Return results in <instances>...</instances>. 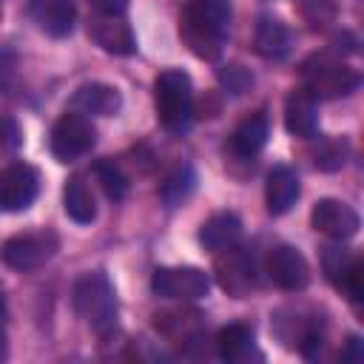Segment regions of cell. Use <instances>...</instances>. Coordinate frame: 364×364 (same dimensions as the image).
<instances>
[{"label": "cell", "mask_w": 364, "mask_h": 364, "mask_svg": "<svg viewBox=\"0 0 364 364\" xmlns=\"http://www.w3.org/2000/svg\"><path fill=\"white\" fill-rule=\"evenodd\" d=\"M14 71H17V60H14V54L0 51V91H6V88L11 85Z\"/></svg>", "instance_id": "cell-30"}, {"label": "cell", "mask_w": 364, "mask_h": 364, "mask_svg": "<svg viewBox=\"0 0 364 364\" xmlns=\"http://www.w3.org/2000/svg\"><path fill=\"white\" fill-rule=\"evenodd\" d=\"M97 142V128L91 122V117L80 114V111H65L54 128H51V154L57 162H77L80 156H85Z\"/></svg>", "instance_id": "cell-5"}, {"label": "cell", "mask_w": 364, "mask_h": 364, "mask_svg": "<svg viewBox=\"0 0 364 364\" xmlns=\"http://www.w3.org/2000/svg\"><path fill=\"white\" fill-rule=\"evenodd\" d=\"M71 304L74 313L97 333L108 336L117 327V293L111 279L102 270L82 273L71 287Z\"/></svg>", "instance_id": "cell-2"}, {"label": "cell", "mask_w": 364, "mask_h": 364, "mask_svg": "<svg viewBox=\"0 0 364 364\" xmlns=\"http://www.w3.org/2000/svg\"><path fill=\"white\" fill-rule=\"evenodd\" d=\"M321 264L327 279L333 282L336 290H341L350 301H361L364 296V264L358 256H353L344 247H324Z\"/></svg>", "instance_id": "cell-9"}, {"label": "cell", "mask_w": 364, "mask_h": 364, "mask_svg": "<svg viewBox=\"0 0 364 364\" xmlns=\"http://www.w3.org/2000/svg\"><path fill=\"white\" fill-rule=\"evenodd\" d=\"M299 14L307 23V28L324 31L336 23L338 6H336V0H299Z\"/></svg>", "instance_id": "cell-25"}, {"label": "cell", "mask_w": 364, "mask_h": 364, "mask_svg": "<svg viewBox=\"0 0 364 364\" xmlns=\"http://www.w3.org/2000/svg\"><path fill=\"white\" fill-rule=\"evenodd\" d=\"M216 353L230 361V364H242V361H250L253 358H262L256 353V344H253V333L245 327V324H228L216 333Z\"/></svg>", "instance_id": "cell-19"}, {"label": "cell", "mask_w": 364, "mask_h": 364, "mask_svg": "<svg viewBox=\"0 0 364 364\" xmlns=\"http://www.w3.org/2000/svg\"><path fill=\"white\" fill-rule=\"evenodd\" d=\"M151 290L162 299H173V301H196L202 296H208L210 290V279L205 270L199 267H156L151 276Z\"/></svg>", "instance_id": "cell-7"}, {"label": "cell", "mask_w": 364, "mask_h": 364, "mask_svg": "<svg viewBox=\"0 0 364 364\" xmlns=\"http://www.w3.org/2000/svg\"><path fill=\"white\" fill-rule=\"evenodd\" d=\"M94 176H97V182L102 185V191H105L108 199H122V196L128 193V179H125V173L119 171L117 162H111V159L97 162V165H94Z\"/></svg>", "instance_id": "cell-26"}, {"label": "cell", "mask_w": 364, "mask_h": 364, "mask_svg": "<svg viewBox=\"0 0 364 364\" xmlns=\"http://www.w3.org/2000/svg\"><path fill=\"white\" fill-rule=\"evenodd\" d=\"M28 14L48 37H65L74 31L77 6L74 0H28Z\"/></svg>", "instance_id": "cell-14"}, {"label": "cell", "mask_w": 364, "mask_h": 364, "mask_svg": "<svg viewBox=\"0 0 364 364\" xmlns=\"http://www.w3.org/2000/svg\"><path fill=\"white\" fill-rule=\"evenodd\" d=\"M40 193V173L28 162H11L0 168V210L17 213L26 210Z\"/></svg>", "instance_id": "cell-8"}, {"label": "cell", "mask_w": 364, "mask_h": 364, "mask_svg": "<svg viewBox=\"0 0 364 364\" xmlns=\"http://www.w3.org/2000/svg\"><path fill=\"white\" fill-rule=\"evenodd\" d=\"M264 270H267L270 282H273L276 287L287 290V293H299V290H304V287L310 284V264H307V259H304L296 247H290V245L273 247V250L267 253V259H264Z\"/></svg>", "instance_id": "cell-10"}, {"label": "cell", "mask_w": 364, "mask_h": 364, "mask_svg": "<svg viewBox=\"0 0 364 364\" xmlns=\"http://www.w3.org/2000/svg\"><path fill=\"white\" fill-rule=\"evenodd\" d=\"M267 134H270L267 117H264L262 111H256V114L245 117V119L233 128V134H230V148H233L239 156H256V154L264 148Z\"/></svg>", "instance_id": "cell-21"}, {"label": "cell", "mask_w": 364, "mask_h": 364, "mask_svg": "<svg viewBox=\"0 0 364 364\" xmlns=\"http://www.w3.org/2000/svg\"><path fill=\"white\" fill-rule=\"evenodd\" d=\"M301 80H304V91L313 97V100H336V97H347L358 88L361 77L347 68L344 63L338 60H330V57H310L304 65H301Z\"/></svg>", "instance_id": "cell-4"}, {"label": "cell", "mask_w": 364, "mask_h": 364, "mask_svg": "<svg viewBox=\"0 0 364 364\" xmlns=\"http://www.w3.org/2000/svg\"><path fill=\"white\" fill-rule=\"evenodd\" d=\"M23 142V134H20V125L11 119V117H0V156H9L20 148Z\"/></svg>", "instance_id": "cell-27"}, {"label": "cell", "mask_w": 364, "mask_h": 364, "mask_svg": "<svg viewBox=\"0 0 364 364\" xmlns=\"http://www.w3.org/2000/svg\"><path fill=\"white\" fill-rule=\"evenodd\" d=\"M239 236H242V219L236 213H230V210L213 213L199 230V242L210 253H222V250L233 247L239 242Z\"/></svg>", "instance_id": "cell-18"}, {"label": "cell", "mask_w": 364, "mask_h": 364, "mask_svg": "<svg viewBox=\"0 0 364 364\" xmlns=\"http://www.w3.org/2000/svg\"><path fill=\"white\" fill-rule=\"evenodd\" d=\"M91 6L100 14H125L128 11V0H91Z\"/></svg>", "instance_id": "cell-31"}, {"label": "cell", "mask_w": 364, "mask_h": 364, "mask_svg": "<svg viewBox=\"0 0 364 364\" xmlns=\"http://www.w3.org/2000/svg\"><path fill=\"white\" fill-rule=\"evenodd\" d=\"M230 26L228 0H188L179 17V37L199 60H216Z\"/></svg>", "instance_id": "cell-1"}, {"label": "cell", "mask_w": 364, "mask_h": 364, "mask_svg": "<svg viewBox=\"0 0 364 364\" xmlns=\"http://www.w3.org/2000/svg\"><path fill=\"white\" fill-rule=\"evenodd\" d=\"M6 355H9V344H6V336L0 330V361H6Z\"/></svg>", "instance_id": "cell-33"}, {"label": "cell", "mask_w": 364, "mask_h": 364, "mask_svg": "<svg viewBox=\"0 0 364 364\" xmlns=\"http://www.w3.org/2000/svg\"><path fill=\"white\" fill-rule=\"evenodd\" d=\"M250 82H253V77H250V71L242 68V65H228V68L222 71V85H225L230 94H242L245 88H250Z\"/></svg>", "instance_id": "cell-28"}, {"label": "cell", "mask_w": 364, "mask_h": 364, "mask_svg": "<svg viewBox=\"0 0 364 364\" xmlns=\"http://www.w3.org/2000/svg\"><path fill=\"white\" fill-rule=\"evenodd\" d=\"M156 117L171 134H185L193 119V85L182 68L156 77Z\"/></svg>", "instance_id": "cell-3"}, {"label": "cell", "mask_w": 364, "mask_h": 364, "mask_svg": "<svg viewBox=\"0 0 364 364\" xmlns=\"http://www.w3.org/2000/svg\"><path fill=\"white\" fill-rule=\"evenodd\" d=\"M253 43H256V51H259L264 60H282V57L290 54L293 37H290V31H287V26H284L282 20H276V17H262V20L256 23V37H253Z\"/></svg>", "instance_id": "cell-20"}, {"label": "cell", "mask_w": 364, "mask_h": 364, "mask_svg": "<svg viewBox=\"0 0 364 364\" xmlns=\"http://www.w3.org/2000/svg\"><path fill=\"white\" fill-rule=\"evenodd\" d=\"M299 193H301V188H299V176H296L293 168L279 165V168H273V171L267 173L264 202H267V210H270L273 216L287 213V210L296 205Z\"/></svg>", "instance_id": "cell-16"}, {"label": "cell", "mask_w": 364, "mask_h": 364, "mask_svg": "<svg viewBox=\"0 0 364 364\" xmlns=\"http://www.w3.org/2000/svg\"><path fill=\"white\" fill-rule=\"evenodd\" d=\"M63 208L77 225H91L97 219V202L91 188L85 185L82 176H71L63 188Z\"/></svg>", "instance_id": "cell-22"}, {"label": "cell", "mask_w": 364, "mask_h": 364, "mask_svg": "<svg viewBox=\"0 0 364 364\" xmlns=\"http://www.w3.org/2000/svg\"><path fill=\"white\" fill-rule=\"evenodd\" d=\"M3 321H6V301H3V296H0V327H3Z\"/></svg>", "instance_id": "cell-34"}, {"label": "cell", "mask_w": 364, "mask_h": 364, "mask_svg": "<svg viewBox=\"0 0 364 364\" xmlns=\"http://www.w3.org/2000/svg\"><path fill=\"white\" fill-rule=\"evenodd\" d=\"M199 313L196 310H165V313H156L154 316V324L159 333H165L168 338H196L199 333Z\"/></svg>", "instance_id": "cell-24"}, {"label": "cell", "mask_w": 364, "mask_h": 364, "mask_svg": "<svg viewBox=\"0 0 364 364\" xmlns=\"http://www.w3.org/2000/svg\"><path fill=\"white\" fill-rule=\"evenodd\" d=\"M71 108L85 117H114L122 108V94L108 82H85L74 91Z\"/></svg>", "instance_id": "cell-15"}, {"label": "cell", "mask_w": 364, "mask_h": 364, "mask_svg": "<svg viewBox=\"0 0 364 364\" xmlns=\"http://www.w3.org/2000/svg\"><path fill=\"white\" fill-rule=\"evenodd\" d=\"M60 247V236L54 230H31V233H17L11 239L3 242L0 247V259L11 267V270H37L43 267Z\"/></svg>", "instance_id": "cell-6"}, {"label": "cell", "mask_w": 364, "mask_h": 364, "mask_svg": "<svg viewBox=\"0 0 364 364\" xmlns=\"http://www.w3.org/2000/svg\"><path fill=\"white\" fill-rule=\"evenodd\" d=\"M316 165H318L321 171H336V168H341V165H344V148H338L336 142L324 145V151L316 154Z\"/></svg>", "instance_id": "cell-29"}, {"label": "cell", "mask_w": 364, "mask_h": 364, "mask_svg": "<svg viewBox=\"0 0 364 364\" xmlns=\"http://www.w3.org/2000/svg\"><path fill=\"white\" fill-rule=\"evenodd\" d=\"M196 191V171H193V165H179V168H173L168 176H165V182H162V188H159V196H162V202L168 205V208H179L182 202H188V196Z\"/></svg>", "instance_id": "cell-23"}, {"label": "cell", "mask_w": 364, "mask_h": 364, "mask_svg": "<svg viewBox=\"0 0 364 364\" xmlns=\"http://www.w3.org/2000/svg\"><path fill=\"white\" fill-rule=\"evenodd\" d=\"M284 128H287L293 136H301V139L316 136L318 111H316V100H313L304 88H296V91L287 97V102H284Z\"/></svg>", "instance_id": "cell-17"}, {"label": "cell", "mask_w": 364, "mask_h": 364, "mask_svg": "<svg viewBox=\"0 0 364 364\" xmlns=\"http://www.w3.org/2000/svg\"><path fill=\"white\" fill-rule=\"evenodd\" d=\"M361 355H364V353H361V338H358V336H350V350L341 353V358H344V361H361Z\"/></svg>", "instance_id": "cell-32"}, {"label": "cell", "mask_w": 364, "mask_h": 364, "mask_svg": "<svg viewBox=\"0 0 364 364\" xmlns=\"http://www.w3.org/2000/svg\"><path fill=\"white\" fill-rule=\"evenodd\" d=\"M310 222L318 233L336 239V242H344V239H353L361 228V219L358 213L347 205V202H338V199H318L313 205V213H310Z\"/></svg>", "instance_id": "cell-12"}, {"label": "cell", "mask_w": 364, "mask_h": 364, "mask_svg": "<svg viewBox=\"0 0 364 364\" xmlns=\"http://www.w3.org/2000/svg\"><path fill=\"white\" fill-rule=\"evenodd\" d=\"M216 256H219V259H216L219 284H222L230 296L245 299V296L253 290V284H256L250 256H247L245 250H239L236 245H233V247H228V250H222V253H216Z\"/></svg>", "instance_id": "cell-13"}, {"label": "cell", "mask_w": 364, "mask_h": 364, "mask_svg": "<svg viewBox=\"0 0 364 364\" xmlns=\"http://www.w3.org/2000/svg\"><path fill=\"white\" fill-rule=\"evenodd\" d=\"M88 37L108 54L117 57H131L136 54V37L131 23L122 14H91L88 20Z\"/></svg>", "instance_id": "cell-11"}]
</instances>
